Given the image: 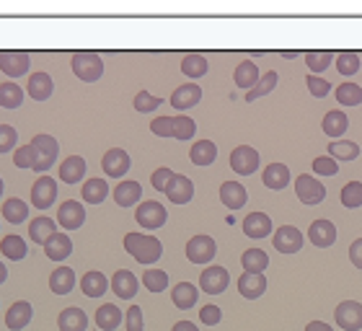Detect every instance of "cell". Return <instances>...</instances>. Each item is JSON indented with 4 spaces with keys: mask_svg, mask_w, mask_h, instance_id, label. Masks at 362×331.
<instances>
[{
    "mask_svg": "<svg viewBox=\"0 0 362 331\" xmlns=\"http://www.w3.org/2000/svg\"><path fill=\"white\" fill-rule=\"evenodd\" d=\"M85 176V161L81 155H70L62 161L60 166V178L65 181V184H78V181H83Z\"/></svg>",
    "mask_w": 362,
    "mask_h": 331,
    "instance_id": "33",
    "label": "cell"
},
{
    "mask_svg": "<svg viewBox=\"0 0 362 331\" xmlns=\"http://www.w3.org/2000/svg\"><path fill=\"white\" fill-rule=\"evenodd\" d=\"M328 155L334 161H354L360 155V148L352 140H334V143L328 145Z\"/></svg>",
    "mask_w": 362,
    "mask_h": 331,
    "instance_id": "45",
    "label": "cell"
},
{
    "mask_svg": "<svg viewBox=\"0 0 362 331\" xmlns=\"http://www.w3.org/2000/svg\"><path fill=\"white\" fill-rule=\"evenodd\" d=\"M81 290H83V295H88V297H102L104 293L109 290V280L104 277V272L91 269V272L83 274V280H81Z\"/></svg>",
    "mask_w": 362,
    "mask_h": 331,
    "instance_id": "36",
    "label": "cell"
},
{
    "mask_svg": "<svg viewBox=\"0 0 362 331\" xmlns=\"http://www.w3.org/2000/svg\"><path fill=\"white\" fill-rule=\"evenodd\" d=\"M308 238H311V244L316 248H328L334 246V241H337V228H334L331 220H313Z\"/></svg>",
    "mask_w": 362,
    "mask_h": 331,
    "instance_id": "18",
    "label": "cell"
},
{
    "mask_svg": "<svg viewBox=\"0 0 362 331\" xmlns=\"http://www.w3.org/2000/svg\"><path fill=\"white\" fill-rule=\"evenodd\" d=\"M349 262H352L357 269H362V238H357L352 246H349Z\"/></svg>",
    "mask_w": 362,
    "mask_h": 331,
    "instance_id": "59",
    "label": "cell"
},
{
    "mask_svg": "<svg viewBox=\"0 0 362 331\" xmlns=\"http://www.w3.org/2000/svg\"><path fill=\"white\" fill-rule=\"evenodd\" d=\"M70 68L81 80L93 83V80H99L104 76V59L96 52H76L73 59H70Z\"/></svg>",
    "mask_w": 362,
    "mask_h": 331,
    "instance_id": "4",
    "label": "cell"
},
{
    "mask_svg": "<svg viewBox=\"0 0 362 331\" xmlns=\"http://www.w3.org/2000/svg\"><path fill=\"white\" fill-rule=\"evenodd\" d=\"M0 70L8 78H21L29 73V55L18 50L0 52Z\"/></svg>",
    "mask_w": 362,
    "mask_h": 331,
    "instance_id": "14",
    "label": "cell"
},
{
    "mask_svg": "<svg viewBox=\"0 0 362 331\" xmlns=\"http://www.w3.org/2000/svg\"><path fill=\"white\" fill-rule=\"evenodd\" d=\"M81 195H83V202L88 204H102L106 197H109V184L104 181V178H88L81 189Z\"/></svg>",
    "mask_w": 362,
    "mask_h": 331,
    "instance_id": "38",
    "label": "cell"
},
{
    "mask_svg": "<svg viewBox=\"0 0 362 331\" xmlns=\"http://www.w3.org/2000/svg\"><path fill=\"white\" fill-rule=\"evenodd\" d=\"M244 233L249 238H267L272 233V220H270V215L267 213H249L244 218Z\"/></svg>",
    "mask_w": 362,
    "mask_h": 331,
    "instance_id": "25",
    "label": "cell"
},
{
    "mask_svg": "<svg viewBox=\"0 0 362 331\" xmlns=\"http://www.w3.org/2000/svg\"><path fill=\"white\" fill-rule=\"evenodd\" d=\"M32 153H34V171L44 174V171L52 169V163L57 161L60 155V145L52 135H36L32 140Z\"/></svg>",
    "mask_w": 362,
    "mask_h": 331,
    "instance_id": "3",
    "label": "cell"
},
{
    "mask_svg": "<svg viewBox=\"0 0 362 331\" xmlns=\"http://www.w3.org/2000/svg\"><path fill=\"white\" fill-rule=\"evenodd\" d=\"M55 233H57V223L52 220L50 215H39L29 225V238H32V244H39V246H44Z\"/></svg>",
    "mask_w": 362,
    "mask_h": 331,
    "instance_id": "23",
    "label": "cell"
},
{
    "mask_svg": "<svg viewBox=\"0 0 362 331\" xmlns=\"http://www.w3.org/2000/svg\"><path fill=\"white\" fill-rule=\"evenodd\" d=\"M6 280H8V269H6V264L0 262V285H3Z\"/></svg>",
    "mask_w": 362,
    "mask_h": 331,
    "instance_id": "62",
    "label": "cell"
},
{
    "mask_svg": "<svg viewBox=\"0 0 362 331\" xmlns=\"http://www.w3.org/2000/svg\"><path fill=\"white\" fill-rule=\"evenodd\" d=\"M32 318H34L32 303H29V300H16V303L8 308V314H6V326H8L11 331H21L32 323Z\"/></svg>",
    "mask_w": 362,
    "mask_h": 331,
    "instance_id": "16",
    "label": "cell"
},
{
    "mask_svg": "<svg viewBox=\"0 0 362 331\" xmlns=\"http://www.w3.org/2000/svg\"><path fill=\"white\" fill-rule=\"evenodd\" d=\"M220 318H223V311H220L218 306H204L202 311H200V321H202L204 326H218Z\"/></svg>",
    "mask_w": 362,
    "mask_h": 331,
    "instance_id": "58",
    "label": "cell"
},
{
    "mask_svg": "<svg viewBox=\"0 0 362 331\" xmlns=\"http://www.w3.org/2000/svg\"><path fill=\"white\" fill-rule=\"evenodd\" d=\"M241 267H244L246 272H264L270 267V256H267V251H261V248H246L244 254H241Z\"/></svg>",
    "mask_w": 362,
    "mask_h": 331,
    "instance_id": "40",
    "label": "cell"
},
{
    "mask_svg": "<svg viewBox=\"0 0 362 331\" xmlns=\"http://www.w3.org/2000/svg\"><path fill=\"white\" fill-rule=\"evenodd\" d=\"M334 321L342 331H360L362 329V303L357 300H344L334 311Z\"/></svg>",
    "mask_w": 362,
    "mask_h": 331,
    "instance_id": "8",
    "label": "cell"
},
{
    "mask_svg": "<svg viewBox=\"0 0 362 331\" xmlns=\"http://www.w3.org/2000/svg\"><path fill=\"white\" fill-rule=\"evenodd\" d=\"M0 197H3V178H0Z\"/></svg>",
    "mask_w": 362,
    "mask_h": 331,
    "instance_id": "63",
    "label": "cell"
},
{
    "mask_svg": "<svg viewBox=\"0 0 362 331\" xmlns=\"http://www.w3.org/2000/svg\"><path fill=\"white\" fill-rule=\"evenodd\" d=\"M337 101L342 104V106H360V104H362V88L357 83L337 85Z\"/></svg>",
    "mask_w": 362,
    "mask_h": 331,
    "instance_id": "47",
    "label": "cell"
},
{
    "mask_svg": "<svg viewBox=\"0 0 362 331\" xmlns=\"http://www.w3.org/2000/svg\"><path fill=\"white\" fill-rule=\"evenodd\" d=\"M125 323H127V331H143V311L137 306H132L130 311L125 314Z\"/></svg>",
    "mask_w": 362,
    "mask_h": 331,
    "instance_id": "57",
    "label": "cell"
},
{
    "mask_svg": "<svg viewBox=\"0 0 362 331\" xmlns=\"http://www.w3.org/2000/svg\"><path fill=\"white\" fill-rule=\"evenodd\" d=\"M143 285L148 288V293H163L169 288V274L160 272V269H148L143 274Z\"/></svg>",
    "mask_w": 362,
    "mask_h": 331,
    "instance_id": "49",
    "label": "cell"
},
{
    "mask_svg": "<svg viewBox=\"0 0 362 331\" xmlns=\"http://www.w3.org/2000/svg\"><path fill=\"white\" fill-rule=\"evenodd\" d=\"M111 288H114L117 297H122V300H132V297L137 295L140 282H137V277L130 272V269H119V272H114V277H111Z\"/></svg>",
    "mask_w": 362,
    "mask_h": 331,
    "instance_id": "22",
    "label": "cell"
},
{
    "mask_svg": "<svg viewBox=\"0 0 362 331\" xmlns=\"http://www.w3.org/2000/svg\"><path fill=\"white\" fill-rule=\"evenodd\" d=\"M321 127H323V132H326L328 137H342L349 129V119H347V114L342 109H331L326 111V117H323V122H321Z\"/></svg>",
    "mask_w": 362,
    "mask_h": 331,
    "instance_id": "31",
    "label": "cell"
},
{
    "mask_svg": "<svg viewBox=\"0 0 362 331\" xmlns=\"http://www.w3.org/2000/svg\"><path fill=\"white\" fill-rule=\"evenodd\" d=\"M21 104H24V91H21V85H16L13 80L0 83V106H3V109H18Z\"/></svg>",
    "mask_w": 362,
    "mask_h": 331,
    "instance_id": "43",
    "label": "cell"
},
{
    "mask_svg": "<svg viewBox=\"0 0 362 331\" xmlns=\"http://www.w3.org/2000/svg\"><path fill=\"white\" fill-rule=\"evenodd\" d=\"M102 169L106 176L111 178H122L130 171V153H127L125 148H111L106 150L102 158Z\"/></svg>",
    "mask_w": 362,
    "mask_h": 331,
    "instance_id": "13",
    "label": "cell"
},
{
    "mask_svg": "<svg viewBox=\"0 0 362 331\" xmlns=\"http://www.w3.org/2000/svg\"><path fill=\"white\" fill-rule=\"evenodd\" d=\"M202 101V88L194 83H186V85H179L176 91L171 94V106L174 109H192V106H197V104Z\"/></svg>",
    "mask_w": 362,
    "mask_h": 331,
    "instance_id": "19",
    "label": "cell"
},
{
    "mask_svg": "<svg viewBox=\"0 0 362 331\" xmlns=\"http://www.w3.org/2000/svg\"><path fill=\"white\" fill-rule=\"evenodd\" d=\"M57 199V181L52 176H39L32 187V204L36 210H50L52 202Z\"/></svg>",
    "mask_w": 362,
    "mask_h": 331,
    "instance_id": "11",
    "label": "cell"
},
{
    "mask_svg": "<svg viewBox=\"0 0 362 331\" xmlns=\"http://www.w3.org/2000/svg\"><path fill=\"white\" fill-rule=\"evenodd\" d=\"M249 199V192H246L244 184H238V181H223V187H220V202L225 204L228 210H241Z\"/></svg>",
    "mask_w": 362,
    "mask_h": 331,
    "instance_id": "21",
    "label": "cell"
},
{
    "mask_svg": "<svg viewBox=\"0 0 362 331\" xmlns=\"http://www.w3.org/2000/svg\"><path fill=\"white\" fill-rule=\"evenodd\" d=\"M143 197V187L137 181H122L119 187H114V202L119 207H135Z\"/></svg>",
    "mask_w": 362,
    "mask_h": 331,
    "instance_id": "32",
    "label": "cell"
},
{
    "mask_svg": "<svg viewBox=\"0 0 362 331\" xmlns=\"http://www.w3.org/2000/svg\"><path fill=\"white\" fill-rule=\"evenodd\" d=\"M313 171H316V174H321V176H337V161H334V158H331V155H323V158H316V161H313Z\"/></svg>",
    "mask_w": 362,
    "mask_h": 331,
    "instance_id": "55",
    "label": "cell"
},
{
    "mask_svg": "<svg viewBox=\"0 0 362 331\" xmlns=\"http://www.w3.org/2000/svg\"><path fill=\"white\" fill-rule=\"evenodd\" d=\"M171 178H174V171H171V169H155V171H153V176H151L153 189L166 192V189H169V184H171Z\"/></svg>",
    "mask_w": 362,
    "mask_h": 331,
    "instance_id": "56",
    "label": "cell"
},
{
    "mask_svg": "<svg viewBox=\"0 0 362 331\" xmlns=\"http://www.w3.org/2000/svg\"><path fill=\"white\" fill-rule=\"evenodd\" d=\"M277 83H279L277 73H274V70H267V73L259 78V83L253 85L251 91H246V101H256V99H261V96L272 94V91L277 88Z\"/></svg>",
    "mask_w": 362,
    "mask_h": 331,
    "instance_id": "42",
    "label": "cell"
},
{
    "mask_svg": "<svg viewBox=\"0 0 362 331\" xmlns=\"http://www.w3.org/2000/svg\"><path fill=\"white\" fill-rule=\"evenodd\" d=\"M305 331H334L328 323H323V321H311L308 326H305Z\"/></svg>",
    "mask_w": 362,
    "mask_h": 331,
    "instance_id": "60",
    "label": "cell"
},
{
    "mask_svg": "<svg viewBox=\"0 0 362 331\" xmlns=\"http://www.w3.org/2000/svg\"><path fill=\"white\" fill-rule=\"evenodd\" d=\"M189 158H192L194 166H212L218 161V145L212 140H197L189 148Z\"/></svg>",
    "mask_w": 362,
    "mask_h": 331,
    "instance_id": "28",
    "label": "cell"
},
{
    "mask_svg": "<svg viewBox=\"0 0 362 331\" xmlns=\"http://www.w3.org/2000/svg\"><path fill=\"white\" fill-rule=\"evenodd\" d=\"M3 218H6L11 225L26 223V220H29V204H26L24 199H18V197L6 199V202H3Z\"/></svg>",
    "mask_w": 362,
    "mask_h": 331,
    "instance_id": "39",
    "label": "cell"
},
{
    "mask_svg": "<svg viewBox=\"0 0 362 331\" xmlns=\"http://www.w3.org/2000/svg\"><path fill=\"white\" fill-rule=\"evenodd\" d=\"M230 169L236 171L238 176H251L253 171L259 169V153L251 145H238L230 153Z\"/></svg>",
    "mask_w": 362,
    "mask_h": 331,
    "instance_id": "9",
    "label": "cell"
},
{
    "mask_svg": "<svg viewBox=\"0 0 362 331\" xmlns=\"http://www.w3.org/2000/svg\"><path fill=\"white\" fill-rule=\"evenodd\" d=\"M303 233L295 228V225H282L279 230H274L272 236V244L277 248L279 254H298L303 248Z\"/></svg>",
    "mask_w": 362,
    "mask_h": 331,
    "instance_id": "10",
    "label": "cell"
},
{
    "mask_svg": "<svg viewBox=\"0 0 362 331\" xmlns=\"http://www.w3.org/2000/svg\"><path fill=\"white\" fill-rule=\"evenodd\" d=\"M125 251L130 256H135V262L151 267V264H155L163 256V244H160L158 238L145 236V233H127Z\"/></svg>",
    "mask_w": 362,
    "mask_h": 331,
    "instance_id": "1",
    "label": "cell"
},
{
    "mask_svg": "<svg viewBox=\"0 0 362 331\" xmlns=\"http://www.w3.org/2000/svg\"><path fill=\"white\" fill-rule=\"evenodd\" d=\"M26 91H29V96H32L34 101H47L52 96V91H55V80H52V76H47V73H32Z\"/></svg>",
    "mask_w": 362,
    "mask_h": 331,
    "instance_id": "29",
    "label": "cell"
},
{
    "mask_svg": "<svg viewBox=\"0 0 362 331\" xmlns=\"http://www.w3.org/2000/svg\"><path fill=\"white\" fill-rule=\"evenodd\" d=\"M171 331H200V329H197L192 321H176Z\"/></svg>",
    "mask_w": 362,
    "mask_h": 331,
    "instance_id": "61",
    "label": "cell"
},
{
    "mask_svg": "<svg viewBox=\"0 0 362 331\" xmlns=\"http://www.w3.org/2000/svg\"><path fill=\"white\" fill-rule=\"evenodd\" d=\"M76 288V272L70 267H57L50 277V290L55 295H68Z\"/></svg>",
    "mask_w": 362,
    "mask_h": 331,
    "instance_id": "30",
    "label": "cell"
},
{
    "mask_svg": "<svg viewBox=\"0 0 362 331\" xmlns=\"http://www.w3.org/2000/svg\"><path fill=\"white\" fill-rule=\"evenodd\" d=\"M337 70L339 76H354L360 70V55L357 52H342V55H337Z\"/></svg>",
    "mask_w": 362,
    "mask_h": 331,
    "instance_id": "50",
    "label": "cell"
},
{
    "mask_svg": "<svg viewBox=\"0 0 362 331\" xmlns=\"http://www.w3.org/2000/svg\"><path fill=\"white\" fill-rule=\"evenodd\" d=\"M305 85H308V91H311L316 99H323V96H328V91H331V83L323 80L321 76H308L305 78Z\"/></svg>",
    "mask_w": 362,
    "mask_h": 331,
    "instance_id": "53",
    "label": "cell"
},
{
    "mask_svg": "<svg viewBox=\"0 0 362 331\" xmlns=\"http://www.w3.org/2000/svg\"><path fill=\"white\" fill-rule=\"evenodd\" d=\"M197 297H200V293H197V285H192V282H179L174 293H171L174 306L181 308V311H189V308L197 306Z\"/></svg>",
    "mask_w": 362,
    "mask_h": 331,
    "instance_id": "35",
    "label": "cell"
},
{
    "mask_svg": "<svg viewBox=\"0 0 362 331\" xmlns=\"http://www.w3.org/2000/svg\"><path fill=\"white\" fill-rule=\"evenodd\" d=\"M295 195L303 204H319L326 199V187L311 174H300L295 178Z\"/></svg>",
    "mask_w": 362,
    "mask_h": 331,
    "instance_id": "5",
    "label": "cell"
},
{
    "mask_svg": "<svg viewBox=\"0 0 362 331\" xmlns=\"http://www.w3.org/2000/svg\"><path fill=\"white\" fill-rule=\"evenodd\" d=\"M125 321V316L114 303H104L99 311H96V326L102 331H117L119 323Z\"/></svg>",
    "mask_w": 362,
    "mask_h": 331,
    "instance_id": "34",
    "label": "cell"
},
{
    "mask_svg": "<svg viewBox=\"0 0 362 331\" xmlns=\"http://www.w3.org/2000/svg\"><path fill=\"white\" fill-rule=\"evenodd\" d=\"M166 197H169L174 204H186L192 202L194 197V184L189 176H181V174H174L169 189H166Z\"/></svg>",
    "mask_w": 362,
    "mask_h": 331,
    "instance_id": "20",
    "label": "cell"
},
{
    "mask_svg": "<svg viewBox=\"0 0 362 331\" xmlns=\"http://www.w3.org/2000/svg\"><path fill=\"white\" fill-rule=\"evenodd\" d=\"M331 59H334V55L328 50H311L305 52V65L311 68V76H319V73H323V70L331 65Z\"/></svg>",
    "mask_w": 362,
    "mask_h": 331,
    "instance_id": "46",
    "label": "cell"
},
{
    "mask_svg": "<svg viewBox=\"0 0 362 331\" xmlns=\"http://www.w3.org/2000/svg\"><path fill=\"white\" fill-rule=\"evenodd\" d=\"M259 68L253 65L251 59H244V62H238L236 65V73H233V80H236L238 88H249L251 91L253 85L259 83Z\"/></svg>",
    "mask_w": 362,
    "mask_h": 331,
    "instance_id": "37",
    "label": "cell"
},
{
    "mask_svg": "<svg viewBox=\"0 0 362 331\" xmlns=\"http://www.w3.org/2000/svg\"><path fill=\"white\" fill-rule=\"evenodd\" d=\"M339 199H342V204H344L347 210L362 207V181H349V184L339 192Z\"/></svg>",
    "mask_w": 362,
    "mask_h": 331,
    "instance_id": "48",
    "label": "cell"
},
{
    "mask_svg": "<svg viewBox=\"0 0 362 331\" xmlns=\"http://www.w3.org/2000/svg\"><path fill=\"white\" fill-rule=\"evenodd\" d=\"M261 181H264V187L272 189V192H282V189L290 184V169H287L285 163H272V166L264 169Z\"/></svg>",
    "mask_w": 362,
    "mask_h": 331,
    "instance_id": "26",
    "label": "cell"
},
{
    "mask_svg": "<svg viewBox=\"0 0 362 331\" xmlns=\"http://www.w3.org/2000/svg\"><path fill=\"white\" fill-rule=\"evenodd\" d=\"M57 223L65 230H78L85 223L83 204H81V202H73V199L62 202V204H60V210H57Z\"/></svg>",
    "mask_w": 362,
    "mask_h": 331,
    "instance_id": "15",
    "label": "cell"
},
{
    "mask_svg": "<svg viewBox=\"0 0 362 331\" xmlns=\"http://www.w3.org/2000/svg\"><path fill=\"white\" fill-rule=\"evenodd\" d=\"M57 326L60 331H85L88 329V316L83 308L70 306L57 316Z\"/></svg>",
    "mask_w": 362,
    "mask_h": 331,
    "instance_id": "27",
    "label": "cell"
},
{
    "mask_svg": "<svg viewBox=\"0 0 362 331\" xmlns=\"http://www.w3.org/2000/svg\"><path fill=\"white\" fill-rule=\"evenodd\" d=\"M44 254L50 256L52 262H65L70 254H73V241H70L68 233H55V236L44 244Z\"/></svg>",
    "mask_w": 362,
    "mask_h": 331,
    "instance_id": "24",
    "label": "cell"
},
{
    "mask_svg": "<svg viewBox=\"0 0 362 331\" xmlns=\"http://www.w3.org/2000/svg\"><path fill=\"white\" fill-rule=\"evenodd\" d=\"M18 132L11 125H0V153H11V148H16Z\"/></svg>",
    "mask_w": 362,
    "mask_h": 331,
    "instance_id": "51",
    "label": "cell"
},
{
    "mask_svg": "<svg viewBox=\"0 0 362 331\" xmlns=\"http://www.w3.org/2000/svg\"><path fill=\"white\" fill-rule=\"evenodd\" d=\"M215 254H218V246H215V238L210 236H194L186 244V259L192 264H210Z\"/></svg>",
    "mask_w": 362,
    "mask_h": 331,
    "instance_id": "7",
    "label": "cell"
},
{
    "mask_svg": "<svg viewBox=\"0 0 362 331\" xmlns=\"http://www.w3.org/2000/svg\"><path fill=\"white\" fill-rule=\"evenodd\" d=\"M153 135L158 137H176V140H192L197 132L192 117H158L151 122Z\"/></svg>",
    "mask_w": 362,
    "mask_h": 331,
    "instance_id": "2",
    "label": "cell"
},
{
    "mask_svg": "<svg viewBox=\"0 0 362 331\" xmlns=\"http://www.w3.org/2000/svg\"><path fill=\"white\" fill-rule=\"evenodd\" d=\"M0 251H3V256L11 259V262H21V259L29 254V246H26V241L21 236H6L0 241Z\"/></svg>",
    "mask_w": 362,
    "mask_h": 331,
    "instance_id": "41",
    "label": "cell"
},
{
    "mask_svg": "<svg viewBox=\"0 0 362 331\" xmlns=\"http://www.w3.org/2000/svg\"><path fill=\"white\" fill-rule=\"evenodd\" d=\"M135 218L137 223H140V228L145 230H158L166 225V220H169V213H166V207L160 202H155V199H151V202H140V207L135 210Z\"/></svg>",
    "mask_w": 362,
    "mask_h": 331,
    "instance_id": "6",
    "label": "cell"
},
{
    "mask_svg": "<svg viewBox=\"0 0 362 331\" xmlns=\"http://www.w3.org/2000/svg\"><path fill=\"white\" fill-rule=\"evenodd\" d=\"M207 59H204V55H197V52H189L184 59H181V73H184L186 78H202L204 73H207Z\"/></svg>",
    "mask_w": 362,
    "mask_h": 331,
    "instance_id": "44",
    "label": "cell"
},
{
    "mask_svg": "<svg viewBox=\"0 0 362 331\" xmlns=\"http://www.w3.org/2000/svg\"><path fill=\"white\" fill-rule=\"evenodd\" d=\"M13 163H16L18 169H32V171H34V153H32V145L16 148V150H13Z\"/></svg>",
    "mask_w": 362,
    "mask_h": 331,
    "instance_id": "54",
    "label": "cell"
},
{
    "mask_svg": "<svg viewBox=\"0 0 362 331\" xmlns=\"http://www.w3.org/2000/svg\"><path fill=\"white\" fill-rule=\"evenodd\" d=\"M228 285H230V274L223 267H207L202 274H200V290L207 293V295H220L225 293Z\"/></svg>",
    "mask_w": 362,
    "mask_h": 331,
    "instance_id": "12",
    "label": "cell"
},
{
    "mask_svg": "<svg viewBox=\"0 0 362 331\" xmlns=\"http://www.w3.org/2000/svg\"><path fill=\"white\" fill-rule=\"evenodd\" d=\"M238 293L246 297V300H256L267 293V277L264 272H246L241 274V280H238Z\"/></svg>",
    "mask_w": 362,
    "mask_h": 331,
    "instance_id": "17",
    "label": "cell"
},
{
    "mask_svg": "<svg viewBox=\"0 0 362 331\" xmlns=\"http://www.w3.org/2000/svg\"><path fill=\"white\" fill-rule=\"evenodd\" d=\"M132 104H135V109H137V111H143V114H148V111L158 109V106H160L163 101H160L158 96L148 94V91H140V94L135 96V101H132Z\"/></svg>",
    "mask_w": 362,
    "mask_h": 331,
    "instance_id": "52",
    "label": "cell"
}]
</instances>
